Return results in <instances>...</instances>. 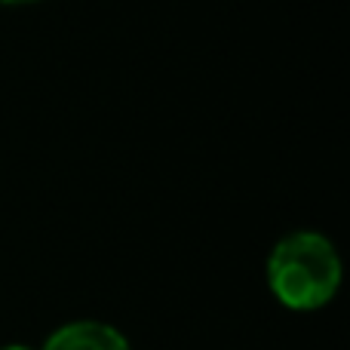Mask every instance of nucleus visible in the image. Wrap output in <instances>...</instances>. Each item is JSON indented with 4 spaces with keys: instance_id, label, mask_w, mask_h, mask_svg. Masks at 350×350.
Returning a JSON list of instances; mask_svg holds the SVG:
<instances>
[{
    "instance_id": "nucleus-1",
    "label": "nucleus",
    "mask_w": 350,
    "mask_h": 350,
    "mask_svg": "<svg viewBox=\"0 0 350 350\" xmlns=\"http://www.w3.org/2000/svg\"><path fill=\"white\" fill-rule=\"evenodd\" d=\"M267 289L289 310H320L341 289V258L335 243L317 230H292L273 243L265 265Z\"/></svg>"
},
{
    "instance_id": "nucleus-2",
    "label": "nucleus",
    "mask_w": 350,
    "mask_h": 350,
    "mask_svg": "<svg viewBox=\"0 0 350 350\" xmlns=\"http://www.w3.org/2000/svg\"><path fill=\"white\" fill-rule=\"evenodd\" d=\"M43 350H133L129 338L102 320H74L59 326L46 341Z\"/></svg>"
},
{
    "instance_id": "nucleus-3",
    "label": "nucleus",
    "mask_w": 350,
    "mask_h": 350,
    "mask_svg": "<svg viewBox=\"0 0 350 350\" xmlns=\"http://www.w3.org/2000/svg\"><path fill=\"white\" fill-rule=\"evenodd\" d=\"M0 3H6V6H18V3H37V0H0Z\"/></svg>"
},
{
    "instance_id": "nucleus-4",
    "label": "nucleus",
    "mask_w": 350,
    "mask_h": 350,
    "mask_svg": "<svg viewBox=\"0 0 350 350\" xmlns=\"http://www.w3.org/2000/svg\"><path fill=\"white\" fill-rule=\"evenodd\" d=\"M0 350H31V347L28 345H3Z\"/></svg>"
}]
</instances>
